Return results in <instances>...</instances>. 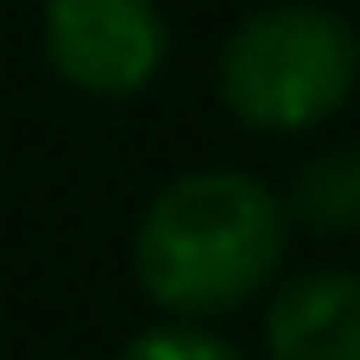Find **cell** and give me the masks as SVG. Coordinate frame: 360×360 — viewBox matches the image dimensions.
<instances>
[{
  "label": "cell",
  "instance_id": "obj_4",
  "mask_svg": "<svg viewBox=\"0 0 360 360\" xmlns=\"http://www.w3.org/2000/svg\"><path fill=\"white\" fill-rule=\"evenodd\" d=\"M266 360H360V272H304L266 310Z\"/></svg>",
  "mask_w": 360,
  "mask_h": 360
},
{
  "label": "cell",
  "instance_id": "obj_6",
  "mask_svg": "<svg viewBox=\"0 0 360 360\" xmlns=\"http://www.w3.org/2000/svg\"><path fill=\"white\" fill-rule=\"evenodd\" d=\"M120 360H247V354H240L234 342L209 335V329L177 323V329H146V335H133Z\"/></svg>",
  "mask_w": 360,
  "mask_h": 360
},
{
  "label": "cell",
  "instance_id": "obj_3",
  "mask_svg": "<svg viewBox=\"0 0 360 360\" xmlns=\"http://www.w3.org/2000/svg\"><path fill=\"white\" fill-rule=\"evenodd\" d=\"M44 57L89 95H133L165 63L152 0H44Z\"/></svg>",
  "mask_w": 360,
  "mask_h": 360
},
{
  "label": "cell",
  "instance_id": "obj_2",
  "mask_svg": "<svg viewBox=\"0 0 360 360\" xmlns=\"http://www.w3.org/2000/svg\"><path fill=\"white\" fill-rule=\"evenodd\" d=\"M215 82L234 120L259 133H304L354 95L360 38L329 6H266L228 32Z\"/></svg>",
  "mask_w": 360,
  "mask_h": 360
},
{
  "label": "cell",
  "instance_id": "obj_5",
  "mask_svg": "<svg viewBox=\"0 0 360 360\" xmlns=\"http://www.w3.org/2000/svg\"><path fill=\"white\" fill-rule=\"evenodd\" d=\"M285 215L316 228V234H354L360 228V146L310 158L297 171V184H291Z\"/></svg>",
  "mask_w": 360,
  "mask_h": 360
},
{
  "label": "cell",
  "instance_id": "obj_1",
  "mask_svg": "<svg viewBox=\"0 0 360 360\" xmlns=\"http://www.w3.org/2000/svg\"><path fill=\"white\" fill-rule=\"evenodd\" d=\"M291 215L247 171H190L152 196L133 234L139 291L171 316H221L266 291Z\"/></svg>",
  "mask_w": 360,
  "mask_h": 360
}]
</instances>
